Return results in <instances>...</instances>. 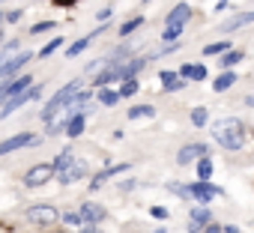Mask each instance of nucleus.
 <instances>
[{"instance_id":"nucleus-1","label":"nucleus","mask_w":254,"mask_h":233,"mask_svg":"<svg viewBox=\"0 0 254 233\" xmlns=\"http://www.w3.org/2000/svg\"><path fill=\"white\" fill-rule=\"evenodd\" d=\"M212 138L224 150H242V144H245V126L236 120V116H224V120H215Z\"/></svg>"},{"instance_id":"nucleus-2","label":"nucleus","mask_w":254,"mask_h":233,"mask_svg":"<svg viewBox=\"0 0 254 233\" xmlns=\"http://www.w3.org/2000/svg\"><path fill=\"white\" fill-rule=\"evenodd\" d=\"M78 90H81V81H72V84H66L60 93H54V96L48 99V105L42 108V120H45V123H51L54 116H57V111H60V108H66V105L75 99V93H78Z\"/></svg>"},{"instance_id":"nucleus-3","label":"nucleus","mask_w":254,"mask_h":233,"mask_svg":"<svg viewBox=\"0 0 254 233\" xmlns=\"http://www.w3.org/2000/svg\"><path fill=\"white\" fill-rule=\"evenodd\" d=\"M27 221L42 224V227H51L54 221H60V212H57V206L39 203V206H30V209H27Z\"/></svg>"},{"instance_id":"nucleus-4","label":"nucleus","mask_w":254,"mask_h":233,"mask_svg":"<svg viewBox=\"0 0 254 233\" xmlns=\"http://www.w3.org/2000/svg\"><path fill=\"white\" fill-rule=\"evenodd\" d=\"M84 176H87V165H84L81 159H75V156H72V162H69L66 168L57 171V179H60L63 185H72V182H78V179H84Z\"/></svg>"},{"instance_id":"nucleus-5","label":"nucleus","mask_w":254,"mask_h":233,"mask_svg":"<svg viewBox=\"0 0 254 233\" xmlns=\"http://www.w3.org/2000/svg\"><path fill=\"white\" fill-rule=\"evenodd\" d=\"M54 174H57L54 165H33V168L24 174V185H27V188H39V185H45Z\"/></svg>"},{"instance_id":"nucleus-6","label":"nucleus","mask_w":254,"mask_h":233,"mask_svg":"<svg viewBox=\"0 0 254 233\" xmlns=\"http://www.w3.org/2000/svg\"><path fill=\"white\" fill-rule=\"evenodd\" d=\"M186 194L194 197V200H200V203H209L215 197V185H209V179H200V182H191L186 188Z\"/></svg>"},{"instance_id":"nucleus-7","label":"nucleus","mask_w":254,"mask_h":233,"mask_svg":"<svg viewBox=\"0 0 254 233\" xmlns=\"http://www.w3.org/2000/svg\"><path fill=\"white\" fill-rule=\"evenodd\" d=\"M189 18H191V6H189V3H177V6L168 12V24H165V27H186Z\"/></svg>"},{"instance_id":"nucleus-8","label":"nucleus","mask_w":254,"mask_h":233,"mask_svg":"<svg viewBox=\"0 0 254 233\" xmlns=\"http://www.w3.org/2000/svg\"><path fill=\"white\" fill-rule=\"evenodd\" d=\"M206 153H209V150H206L203 144H189V147H183V150H180L177 162H180V165H191L194 159H203Z\"/></svg>"},{"instance_id":"nucleus-9","label":"nucleus","mask_w":254,"mask_h":233,"mask_svg":"<svg viewBox=\"0 0 254 233\" xmlns=\"http://www.w3.org/2000/svg\"><path fill=\"white\" fill-rule=\"evenodd\" d=\"M30 60H33V54H30V51H24V54H15L12 60H6L3 66H0V78H9L12 72H18V69H21L24 63H30Z\"/></svg>"},{"instance_id":"nucleus-10","label":"nucleus","mask_w":254,"mask_h":233,"mask_svg":"<svg viewBox=\"0 0 254 233\" xmlns=\"http://www.w3.org/2000/svg\"><path fill=\"white\" fill-rule=\"evenodd\" d=\"M30 144H36V138L33 135H15V138H9V141H3L0 144V156H6V153H12V150H18V147H30Z\"/></svg>"},{"instance_id":"nucleus-11","label":"nucleus","mask_w":254,"mask_h":233,"mask_svg":"<svg viewBox=\"0 0 254 233\" xmlns=\"http://www.w3.org/2000/svg\"><path fill=\"white\" fill-rule=\"evenodd\" d=\"M81 218H84L87 224H96V221L105 218V209H102L99 203H84V206H81Z\"/></svg>"},{"instance_id":"nucleus-12","label":"nucleus","mask_w":254,"mask_h":233,"mask_svg":"<svg viewBox=\"0 0 254 233\" xmlns=\"http://www.w3.org/2000/svg\"><path fill=\"white\" fill-rule=\"evenodd\" d=\"M30 84H33V78H30V75H24V78H15L9 87H3L0 93H3V99H9V96H15V93H24Z\"/></svg>"},{"instance_id":"nucleus-13","label":"nucleus","mask_w":254,"mask_h":233,"mask_svg":"<svg viewBox=\"0 0 254 233\" xmlns=\"http://www.w3.org/2000/svg\"><path fill=\"white\" fill-rule=\"evenodd\" d=\"M200 224H209V209H203V206H197V209L191 212V218H189V230L197 233Z\"/></svg>"},{"instance_id":"nucleus-14","label":"nucleus","mask_w":254,"mask_h":233,"mask_svg":"<svg viewBox=\"0 0 254 233\" xmlns=\"http://www.w3.org/2000/svg\"><path fill=\"white\" fill-rule=\"evenodd\" d=\"M251 21H254V12H242V15H236V18L224 21V24H221V30H224V33H230V30H239V27H245V24H251Z\"/></svg>"},{"instance_id":"nucleus-15","label":"nucleus","mask_w":254,"mask_h":233,"mask_svg":"<svg viewBox=\"0 0 254 233\" xmlns=\"http://www.w3.org/2000/svg\"><path fill=\"white\" fill-rule=\"evenodd\" d=\"M81 132H84V114L69 116V120H66V135H69V138H78Z\"/></svg>"},{"instance_id":"nucleus-16","label":"nucleus","mask_w":254,"mask_h":233,"mask_svg":"<svg viewBox=\"0 0 254 233\" xmlns=\"http://www.w3.org/2000/svg\"><path fill=\"white\" fill-rule=\"evenodd\" d=\"M162 84H165V90H168V93H177V90H183V87H186V84H183L174 72H168V69L162 72Z\"/></svg>"},{"instance_id":"nucleus-17","label":"nucleus","mask_w":254,"mask_h":233,"mask_svg":"<svg viewBox=\"0 0 254 233\" xmlns=\"http://www.w3.org/2000/svg\"><path fill=\"white\" fill-rule=\"evenodd\" d=\"M96 33H102V30H96ZM96 33H90V36H84V39H78V42H72V45L66 48V54H69V57H75V54H81V51H84V48H87V45H90V42L96 39Z\"/></svg>"},{"instance_id":"nucleus-18","label":"nucleus","mask_w":254,"mask_h":233,"mask_svg":"<svg viewBox=\"0 0 254 233\" xmlns=\"http://www.w3.org/2000/svg\"><path fill=\"white\" fill-rule=\"evenodd\" d=\"M233 84H236V75H233V72H224V75L215 78V87H212V90H215V93H224V90L233 87Z\"/></svg>"},{"instance_id":"nucleus-19","label":"nucleus","mask_w":254,"mask_h":233,"mask_svg":"<svg viewBox=\"0 0 254 233\" xmlns=\"http://www.w3.org/2000/svg\"><path fill=\"white\" fill-rule=\"evenodd\" d=\"M153 114H156V108H153V105H135V108L129 111V120H141V116H147V120H150Z\"/></svg>"},{"instance_id":"nucleus-20","label":"nucleus","mask_w":254,"mask_h":233,"mask_svg":"<svg viewBox=\"0 0 254 233\" xmlns=\"http://www.w3.org/2000/svg\"><path fill=\"white\" fill-rule=\"evenodd\" d=\"M239 60H242V51H224L221 60H218V66H221V69H230V66H236Z\"/></svg>"},{"instance_id":"nucleus-21","label":"nucleus","mask_w":254,"mask_h":233,"mask_svg":"<svg viewBox=\"0 0 254 233\" xmlns=\"http://www.w3.org/2000/svg\"><path fill=\"white\" fill-rule=\"evenodd\" d=\"M183 78L203 81V78H206V69H203V66H183Z\"/></svg>"},{"instance_id":"nucleus-22","label":"nucleus","mask_w":254,"mask_h":233,"mask_svg":"<svg viewBox=\"0 0 254 233\" xmlns=\"http://www.w3.org/2000/svg\"><path fill=\"white\" fill-rule=\"evenodd\" d=\"M117 93H120V96H135V93H138V81H135V78H126Z\"/></svg>"},{"instance_id":"nucleus-23","label":"nucleus","mask_w":254,"mask_h":233,"mask_svg":"<svg viewBox=\"0 0 254 233\" xmlns=\"http://www.w3.org/2000/svg\"><path fill=\"white\" fill-rule=\"evenodd\" d=\"M197 176H200V179H209V176H212V162H209L206 156L197 162Z\"/></svg>"},{"instance_id":"nucleus-24","label":"nucleus","mask_w":254,"mask_h":233,"mask_svg":"<svg viewBox=\"0 0 254 233\" xmlns=\"http://www.w3.org/2000/svg\"><path fill=\"white\" fill-rule=\"evenodd\" d=\"M141 24H144V15H141V18H132V21H126V24L120 27V36H129V33H132V30H138Z\"/></svg>"},{"instance_id":"nucleus-25","label":"nucleus","mask_w":254,"mask_h":233,"mask_svg":"<svg viewBox=\"0 0 254 233\" xmlns=\"http://www.w3.org/2000/svg\"><path fill=\"white\" fill-rule=\"evenodd\" d=\"M120 99H123V96H120V93H111V90H102V93H99V102H102V105H117Z\"/></svg>"},{"instance_id":"nucleus-26","label":"nucleus","mask_w":254,"mask_h":233,"mask_svg":"<svg viewBox=\"0 0 254 233\" xmlns=\"http://www.w3.org/2000/svg\"><path fill=\"white\" fill-rule=\"evenodd\" d=\"M224 51H227V42H212V45H206V48H203V54H206V57H212V54H224Z\"/></svg>"},{"instance_id":"nucleus-27","label":"nucleus","mask_w":254,"mask_h":233,"mask_svg":"<svg viewBox=\"0 0 254 233\" xmlns=\"http://www.w3.org/2000/svg\"><path fill=\"white\" fill-rule=\"evenodd\" d=\"M191 123L194 126H206V108H194L191 111Z\"/></svg>"},{"instance_id":"nucleus-28","label":"nucleus","mask_w":254,"mask_h":233,"mask_svg":"<svg viewBox=\"0 0 254 233\" xmlns=\"http://www.w3.org/2000/svg\"><path fill=\"white\" fill-rule=\"evenodd\" d=\"M15 48H18V42H15V39H12V42H6V45H3V51H0V66H3V63H6V60H9V54H12V51H15Z\"/></svg>"},{"instance_id":"nucleus-29","label":"nucleus","mask_w":254,"mask_h":233,"mask_svg":"<svg viewBox=\"0 0 254 233\" xmlns=\"http://www.w3.org/2000/svg\"><path fill=\"white\" fill-rule=\"evenodd\" d=\"M60 45H63V39H51V42H48V45H45V48H42L39 54H42V57H51V54H54V51H57Z\"/></svg>"},{"instance_id":"nucleus-30","label":"nucleus","mask_w":254,"mask_h":233,"mask_svg":"<svg viewBox=\"0 0 254 233\" xmlns=\"http://www.w3.org/2000/svg\"><path fill=\"white\" fill-rule=\"evenodd\" d=\"M69 162H72V153H69V150H63V153L57 156V162H54V171H60V168H66Z\"/></svg>"},{"instance_id":"nucleus-31","label":"nucleus","mask_w":254,"mask_h":233,"mask_svg":"<svg viewBox=\"0 0 254 233\" xmlns=\"http://www.w3.org/2000/svg\"><path fill=\"white\" fill-rule=\"evenodd\" d=\"M180 33H183V27H165V33H162V39H165V42H168V39L174 42V39H177Z\"/></svg>"},{"instance_id":"nucleus-32","label":"nucleus","mask_w":254,"mask_h":233,"mask_svg":"<svg viewBox=\"0 0 254 233\" xmlns=\"http://www.w3.org/2000/svg\"><path fill=\"white\" fill-rule=\"evenodd\" d=\"M60 218H63L66 224H81V221H84V218H81V212H66V215H60Z\"/></svg>"},{"instance_id":"nucleus-33","label":"nucleus","mask_w":254,"mask_h":233,"mask_svg":"<svg viewBox=\"0 0 254 233\" xmlns=\"http://www.w3.org/2000/svg\"><path fill=\"white\" fill-rule=\"evenodd\" d=\"M54 27V21H39L36 27H33V33H45V30H51Z\"/></svg>"},{"instance_id":"nucleus-34","label":"nucleus","mask_w":254,"mask_h":233,"mask_svg":"<svg viewBox=\"0 0 254 233\" xmlns=\"http://www.w3.org/2000/svg\"><path fill=\"white\" fill-rule=\"evenodd\" d=\"M21 15H24V12H21V9H12V12H9V15H6V21H21Z\"/></svg>"},{"instance_id":"nucleus-35","label":"nucleus","mask_w":254,"mask_h":233,"mask_svg":"<svg viewBox=\"0 0 254 233\" xmlns=\"http://www.w3.org/2000/svg\"><path fill=\"white\" fill-rule=\"evenodd\" d=\"M153 215H156V218H168V209H165V206H153Z\"/></svg>"},{"instance_id":"nucleus-36","label":"nucleus","mask_w":254,"mask_h":233,"mask_svg":"<svg viewBox=\"0 0 254 233\" xmlns=\"http://www.w3.org/2000/svg\"><path fill=\"white\" fill-rule=\"evenodd\" d=\"M206 233H224V227H218V224H206Z\"/></svg>"},{"instance_id":"nucleus-37","label":"nucleus","mask_w":254,"mask_h":233,"mask_svg":"<svg viewBox=\"0 0 254 233\" xmlns=\"http://www.w3.org/2000/svg\"><path fill=\"white\" fill-rule=\"evenodd\" d=\"M96 18H99V21H108V18H111V9H102V12H99Z\"/></svg>"},{"instance_id":"nucleus-38","label":"nucleus","mask_w":254,"mask_h":233,"mask_svg":"<svg viewBox=\"0 0 254 233\" xmlns=\"http://www.w3.org/2000/svg\"><path fill=\"white\" fill-rule=\"evenodd\" d=\"M84 233H99V230H96V224H87V227H84Z\"/></svg>"},{"instance_id":"nucleus-39","label":"nucleus","mask_w":254,"mask_h":233,"mask_svg":"<svg viewBox=\"0 0 254 233\" xmlns=\"http://www.w3.org/2000/svg\"><path fill=\"white\" fill-rule=\"evenodd\" d=\"M54 3H60V6H69V3H75V0H54Z\"/></svg>"},{"instance_id":"nucleus-40","label":"nucleus","mask_w":254,"mask_h":233,"mask_svg":"<svg viewBox=\"0 0 254 233\" xmlns=\"http://www.w3.org/2000/svg\"><path fill=\"white\" fill-rule=\"evenodd\" d=\"M224 233H239V230L236 227H224Z\"/></svg>"},{"instance_id":"nucleus-41","label":"nucleus","mask_w":254,"mask_h":233,"mask_svg":"<svg viewBox=\"0 0 254 233\" xmlns=\"http://www.w3.org/2000/svg\"><path fill=\"white\" fill-rule=\"evenodd\" d=\"M0 24H3V12H0Z\"/></svg>"}]
</instances>
